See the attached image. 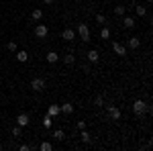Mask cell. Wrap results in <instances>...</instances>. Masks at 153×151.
Segmentation results:
<instances>
[{"label":"cell","instance_id":"cell-17","mask_svg":"<svg viewBox=\"0 0 153 151\" xmlns=\"http://www.w3.org/2000/svg\"><path fill=\"white\" fill-rule=\"evenodd\" d=\"M135 12H137V16H145V14H147V8L141 6V4H137V6H135Z\"/></svg>","mask_w":153,"mask_h":151},{"label":"cell","instance_id":"cell-6","mask_svg":"<svg viewBox=\"0 0 153 151\" xmlns=\"http://www.w3.org/2000/svg\"><path fill=\"white\" fill-rule=\"evenodd\" d=\"M112 51H114V53H117L118 57H125V55H127V47L123 45V43H112Z\"/></svg>","mask_w":153,"mask_h":151},{"label":"cell","instance_id":"cell-7","mask_svg":"<svg viewBox=\"0 0 153 151\" xmlns=\"http://www.w3.org/2000/svg\"><path fill=\"white\" fill-rule=\"evenodd\" d=\"M29 123H31V118H29V115H25V112H21V115L16 116V125H19V127H29Z\"/></svg>","mask_w":153,"mask_h":151},{"label":"cell","instance_id":"cell-19","mask_svg":"<svg viewBox=\"0 0 153 151\" xmlns=\"http://www.w3.org/2000/svg\"><path fill=\"white\" fill-rule=\"evenodd\" d=\"M100 39H102V41H106V39H110V29H108V27H104V29L100 31Z\"/></svg>","mask_w":153,"mask_h":151},{"label":"cell","instance_id":"cell-25","mask_svg":"<svg viewBox=\"0 0 153 151\" xmlns=\"http://www.w3.org/2000/svg\"><path fill=\"white\" fill-rule=\"evenodd\" d=\"M6 49H8V51H10V53H16V49H19V45H16V43H14V41H10V43H8V45H6Z\"/></svg>","mask_w":153,"mask_h":151},{"label":"cell","instance_id":"cell-5","mask_svg":"<svg viewBox=\"0 0 153 151\" xmlns=\"http://www.w3.org/2000/svg\"><path fill=\"white\" fill-rule=\"evenodd\" d=\"M35 35L39 37V39H45V37L49 35L47 25H37V27H35Z\"/></svg>","mask_w":153,"mask_h":151},{"label":"cell","instance_id":"cell-3","mask_svg":"<svg viewBox=\"0 0 153 151\" xmlns=\"http://www.w3.org/2000/svg\"><path fill=\"white\" fill-rule=\"evenodd\" d=\"M78 35H80V39H82L84 43H88V41H90V29H88V25H86V23L78 25Z\"/></svg>","mask_w":153,"mask_h":151},{"label":"cell","instance_id":"cell-9","mask_svg":"<svg viewBox=\"0 0 153 151\" xmlns=\"http://www.w3.org/2000/svg\"><path fill=\"white\" fill-rule=\"evenodd\" d=\"M127 47H129V49H139V47H141V39H139V37H131L129 41H127Z\"/></svg>","mask_w":153,"mask_h":151},{"label":"cell","instance_id":"cell-1","mask_svg":"<svg viewBox=\"0 0 153 151\" xmlns=\"http://www.w3.org/2000/svg\"><path fill=\"white\" fill-rule=\"evenodd\" d=\"M133 112L137 116H143L145 112H151V106H149V102H145V100H135L133 102Z\"/></svg>","mask_w":153,"mask_h":151},{"label":"cell","instance_id":"cell-4","mask_svg":"<svg viewBox=\"0 0 153 151\" xmlns=\"http://www.w3.org/2000/svg\"><path fill=\"white\" fill-rule=\"evenodd\" d=\"M45 86H47V84H45L43 78H33V80H31V88H33L35 92H43V90H45Z\"/></svg>","mask_w":153,"mask_h":151},{"label":"cell","instance_id":"cell-14","mask_svg":"<svg viewBox=\"0 0 153 151\" xmlns=\"http://www.w3.org/2000/svg\"><path fill=\"white\" fill-rule=\"evenodd\" d=\"M59 112H61V108H59L57 104H51V106H49V110H47V115H49V116H57Z\"/></svg>","mask_w":153,"mask_h":151},{"label":"cell","instance_id":"cell-21","mask_svg":"<svg viewBox=\"0 0 153 151\" xmlns=\"http://www.w3.org/2000/svg\"><path fill=\"white\" fill-rule=\"evenodd\" d=\"M51 125H53V116H45V118H43V127L45 129H51Z\"/></svg>","mask_w":153,"mask_h":151},{"label":"cell","instance_id":"cell-28","mask_svg":"<svg viewBox=\"0 0 153 151\" xmlns=\"http://www.w3.org/2000/svg\"><path fill=\"white\" fill-rule=\"evenodd\" d=\"M96 23L104 25V23H106V16H104V14H96Z\"/></svg>","mask_w":153,"mask_h":151},{"label":"cell","instance_id":"cell-24","mask_svg":"<svg viewBox=\"0 0 153 151\" xmlns=\"http://www.w3.org/2000/svg\"><path fill=\"white\" fill-rule=\"evenodd\" d=\"M125 10H127V6H114V14L117 16H125Z\"/></svg>","mask_w":153,"mask_h":151},{"label":"cell","instance_id":"cell-34","mask_svg":"<svg viewBox=\"0 0 153 151\" xmlns=\"http://www.w3.org/2000/svg\"><path fill=\"white\" fill-rule=\"evenodd\" d=\"M74 2H80V0H74Z\"/></svg>","mask_w":153,"mask_h":151},{"label":"cell","instance_id":"cell-35","mask_svg":"<svg viewBox=\"0 0 153 151\" xmlns=\"http://www.w3.org/2000/svg\"><path fill=\"white\" fill-rule=\"evenodd\" d=\"M29 2H35V0H29Z\"/></svg>","mask_w":153,"mask_h":151},{"label":"cell","instance_id":"cell-20","mask_svg":"<svg viewBox=\"0 0 153 151\" xmlns=\"http://www.w3.org/2000/svg\"><path fill=\"white\" fill-rule=\"evenodd\" d=\"M74 61H76V57H74V53H68V55H63V63H65V65H71Z\"/></svg>","mask_w":153,"mask_h":151},{"label":"cell","instance_id":"cell-26","mask_svg":"<svg viewBox=\"0 0 153 151\" xmlns=\"http://www.w3.org/2000/svg\"><path fill=\"white\" fill-rule=\"evenodd\" d=\"M21 129H23V127H19V125H16V127H12V129H10L12 137H21Z\"/></svg>","mask_w":153,"mask_h":151},{"label":"cell","instance_id":"cell-31","mask_svg":"<svg viewBox=\"0 0 153 151\" xmlns=\"http://www.w3.org/2000/svg\"><path fill=\"white\" fill-rule=\"evenodd\" d=\"M43 2H45V4H53L55 0H43Z\"/></svg>","mask_w":153,"mask_h":151},{"label":"cell","instance_id":"cell-8","mask_svg":"<svg viewBox=\"0 0 153 151\" xmlns=\"http://www.w3.org/2000/svg\"><path fill=\"white\" fill-rule=\"evenodd\" d=\"M61 39H63V41H74V39H76V31H74V29H63Z\"/></svg>","mask_w":153,"mask_h":151},{"label":"cell","instance_id":"cell-2","mask_svg":"<svg viewBox=\"0 0 153 151\" xmlns=\"http://www.w3.org/2000/svg\"><path fill=\"white\" fill-rule=\"evenodd\" d=\"M106 116L110 118V121H120V116H123V112H120V108L114 104H108V108H106Z\"/></svg>","mask_w":153,"mask_h":151},{"label":"cell","instance_id":"cell-27","mask_svg":"<svg viewBox=\"0 0 153 151\" xmlns=\"http://www.w3.org/2000/svg\"><path fill=\"white\" fill-rule=\"evenodd\" d=\"M94 106H98V108L104 106V98H102V96H96V98H94Z\"/></svg>","mask_w":153,"mask_h":151},{"label":"cell","instance_id":"cell-36","mask_svg":"<svg viewBox=\"0 0 153 151\" xmlns=\"http://www.w3.org/2000/svg\"><path fill=\"white\" fill-rule=\"evenodd\" d=\"M147 2H151V0H147Z\"/></svg>","mask_w":153,"mask_h":151},{"label":"cell","instance_id":"cell-11","mask_svg":"<svg viewBox=\"0 0 153 151\" xmlns=\"http://www.w3.org/2000/svg\"><path fill=\"white\" fill-rule=\"evenodd\" d=\"M45 59H47L49 63H57V61H59V53H57V51H49L47 55H45Z\"/></svg>","mask_w":153,"mask_h":151},{"label":"cell","instance_id":"cell-32","mask_svg":"<svg viewBox=\"0 0 153 151\" xmlns=\"http://www.w3.org/2000/svg\"><path fill=\"white\" fill-rule=\"evenodd\" d=\"M123 2H131V0H123Z\"/></svg>","mask_w":153,"mask_h":151},{"label":"cell","instance_id":"cell-13","mask_svg":"<svg viewBox=\"0 0 153 151\" xmlns=\"http://www.w3.org/2000/svg\"><path fill=\"white\" fill-rule=\"evenodd\" d=\"M59 108H61V112H65V115H71V112H74V104H71V102H63Z\"/></svg>","mask_w":153,"mask_h":151},{"label":"cell","instance_id":"cell-23","mask_svg":"<svg viewBox=\"0 0 153 151\" xmlns=\"http://www.w3.org/2000/svg\"><path fill=\"white\" fill-rule=\"evenodd\" d=\"M80 137H82V141H84V143H90V141H92V137H90V133H88L86 129H82V135H80Z\"/></svg>","mask_w":153,"mask_h":151},{"label":"cell","instance_id":"cell-18","mask_svg":"<svg viewBox=\"0 0 153 151\" xmlns=\"http://www.w3.org/2000/svg\"><path fill=\"white\" fill-rule=\"evenodd\" d=\"M51 149H53V145H51L49 141H43V143L39 145V151H51Z\"/></svg>","mask_w":153,"mask_h":151},{"label":"cell","instance_id":"cell-15","mask_svg":"<svg viewBox=\"0 0 153 151\" xmlns=\"http://www.w3.org/2000/svg\"><path fill=\"white\" fill-rule=\"evenodd\" d=\"M51 137H53V139H57V141H63V139H65V133H63L61 129H57V131H53V133H51Z\"/></svg>","mask_w":153,"mask_h":151},{"label":"cell","instance_id":"cell-30","mask_svg":"<svg viewBox=\"0 0 153 151\" xmlns=\"http://www.w3.org/2000/svg\"><path fill=\"white\" fill-rule=\"evenodd\" d=\"M78 129H80V131H82V129H86V123H84V121H80V123H78Z\"/></svg>","mask_w":153,"mask_h":151},{"label":"cell","instance_id":"cell-10","mask_svg":"<svg viewBox=\"0 0 153 151\" xmlns=\"http://www.w3.org/2000/svg\"><path fill=\"white\" fill-rule=\"evenodd\" d=\"M86 55H88V61H90V63H98V59H100V55H98L96 49H90Z\"/></svg>","mask_w":153,"mask_h":151},{"label":"cell","instance_id":"cell-12","mask_svg":"<svg viewBox=\"0 0 153 151\" xmlns=\"http://www.w3.org/2000/svg\"><path fill=\"white\" fill-rule=\"evenodd\" d=\"M16 59H19L21 63H25V61L29 59V53H27L25 49H16Z\"/></svg>","mask_w":153,"mask_h":151},{"label":"cell","instance_id":"cell-16","mask_svg":"<svg viewBox=\"0 0 153 151\" xmlns=\"http://www.w3.org/2000/svg\"><path fill=\"white\" fill-rule=\"evenodd\" d=\"M31 19H33V21H41V19H43V10H41V8H35V10L31 12Z\"/></svg>","mask_w":153,"mask_h":151},{"label":"cell","instance_id":"cell-22","mask_svg":"<svg viewBox=\"0 0 153 151\" xmlns=\"http://www.w3.org/2000/svg\"><path fill=\"white\" fill-rule=\"evenodd\" d=\"M123 23H125V27H127V29H133V27H135V19L125 16V21H123Z\"/></svg>","mask_w":153,"mask_h":151},{"label":"cell","instance_id":"cell-33","mask_svg":"<svg viewBox=\"0 0 153 151\" xmlns=\"http://www.w3.org/2000/svg\"><path fill=\"white\" fill-rule=\"evenodd\" d=\"M0 149H2V143H0Z\"/></svg>","mask_w":153,"mask_h":151},{"label":"cell","instance_id":"cell-29","mask_svg":"<svg viewBox=\"0 0 153 151\" xmlns=\"http://www.w3.org/2000/svg\"><path fill=\"white\" fill-rule=\"evenodd\" d=\"M19 149H21V151H29V149H31V145H27V143H23V145H21Z\"/></svg>","mask_w":153,"mask_h":151}]
</instances>
